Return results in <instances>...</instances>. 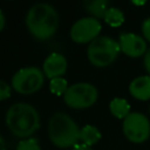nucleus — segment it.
I'll use <instances>...</instances> for the list:
<instances>
[{"label":"nucleus","instance_id":"nucleus-9","mask_svg":"<svg viewBox=\"0 0 150 150\" xmlns=\"http://www.w3.org/2000/svg\"><path fill=\"white\" fill-rule=\"evenodd\" d=\"M121 52L129 57L144 56L148 50L146 40L135 33H122L118 38Z\"/></svg>","mask_w":150,"mask_h":150},{"label":"nucleus","instance_id":"nucleus-3","mask_svg":"<svg viewBox=\"0 0 150 150\" xmlns=\"http://www.w3.org/2000/svg\"><path fill=\"white\" fill-rule=\"evenodd\" d=\"M77 123L66 112H54L47 124V134L50 142L57 148H73L80 141Z\"/></svg>","mask_w":150,"mask_h":150},{"label":"nucleus","instance_id":"nucleus-2","mask_svg":"<svg viewBox=\"0 0 150 150\" xmlns=\"http://www.w3.org/2000/svg\"><path fill=\"white\" fill-rule=\"evenodd\" d=\"M5 122L13 135L29 138L40 128V115L34 105L27 102H16L8 108Z\"/></svg>","mask_w":150,"mask_h":150},{"label":"nucleus","instance_id":"nucleus-8","mask_svg":"<svg viewBox=\"0 0 150 150\" xmlns=\"http://www.w3.org/2000/svg\"><path fill=\"white\" fill-rule=\"evenodd\" d=\"M102 30V25L98 19L93 16L81 18L75 21L69 30L70 39L76 43H87L94 41L100 36Z\"/></svg>","mask_w":150,"mask_h":150},{"label":"nucleus","instance_id":"nucleus-12","mask_svg":"<svg viewBox=\"0 0 150 150\" xmlns=\"http://www.w3.org/2000/svg\"><path fill=\"white\" fill-rule=\"evenodd\" d=\"M83 6L86 11L95 19H103L109 9V2L107 0H89L84 1Z\"/></svg>","mask_w":150,"mask_h":150},{"label":"nucleus","instance_id":"nucleus-11","mask_svg":"<svg viewBox=\"0 0 150 150\" xmlns=\"http://www.w3.org/2000/svg\"><path fill=\"white\" fill-rule=\"evenodd\" d=\"M129 93L136 100H150V75H141L135 77L129 84Z\"/></svg>","mask_w":150,"mask_h":150},{"label":"nucleus","instance_id":"nucleus-4","mask_svg":"<svg viewBox=\"0 0 150 150\" xmlns=\"http://www.w3.org/2000/svg\"><path fill=\"white\" fill-rule=\"evenodd\" d=\"M120 52L121 47L118 41L110 36L100 35L89 43L87 48V56L93 66L104 68L110 66L117 59Z\"/></svg>","mask_w":150,"mask_h":150},{"label":"nucleus","instance_id":"nucleus-16","mask_svg":"<svg viewBox=\"0 0 150 150\" xmlns=\"http://www.w3.org/2000/svg\"><path fill=\"white\" fill-rule=\"evenodd\" d=\"M68 82L64 77H55L49 80V90L54 94V95H62L66 93V90L68 89Z\"/></svg>","mask_w":150,"mask_h":150},{"label":"nucleus","instance_id":"nucleus-7","mask_svg":"<svg viewBox=\"0 0 150 150\" xmlns=\"http://www.w3.org/2000/svg\"><path fill=\"white\" fill-rule=\"evenodd\" d=\"M122 130L128 141L141 144L150 137V121L139 111H131L122 122Z\"/></svg>","mask_w":150,"mask_h":150},{"label":"nucleus","instance_id":"nucleus-20","mask_svg":"<svg viewBox=\"0 0 150 150\" xmlns=\"http://www.w3.org/2000/svg\"><path fill=\"white\" fill-rule=\"evenodd\" d=\"M143 63H144V68H145L148 75H150V47L148 48V50H146V53L144 55Z\"/></svg>","mask_w":150,"mask_h":150},{"label":"nucleus","instance_id":"nucleus-10","mask_svg":"<svg viewBox=\"0 0 150 150\" xmlns=\"http://www.w3.org/2000/svg\"><path fill=\"white\" fill-rule=\"evenodd\" d=\"M67 67L68 62L66 56L54 52L45 59L42 64V71L47 79L52 80L55 77H62V75L67 70Z\"/></svg>","mask_w":150,"mask_h":150},{"label":"nucleus","instance_id":"nucleus-14","mask_svg":"<svg viewBox=\"0 0 150 150\" xmlns=\"http://www.w3.org/2000/svg\"><path fill=\"white\" fill-rule=\"evenodd\" d=\"M101 137H102L101 131L95 125L86 124L84 127L81 128L80 141H81V143H83V144H86L88 146H91V145L96 144L101 139Z\"/></svg>","mask_w":150,"mask_h":150},{"label":"nucleus","instance_id":"nucleus-23","mask_svg":"<svg viewBox=\"0 0 150 150\" xmlns=\"http://www.w3.org/2000/svg\"><path fill=\"white\" fill-rule=\"evenodd\" d=\"M0 150H6V142L1 135H0Z\"/></svg>","mask_w":150,"mask_h":150},{"label":"nucleus","instance_id":"nucleus-5","mask_svg":"<svg viewBox=\"0 0 150 150\" xmlns=\"http://www.w3.org/2000/svg\"><path fill=\"white\" fill-rule=\"evenodd\" d=\"M43 71L34 66L20 68L14 73L11 80L12 88L22 95H30L40 90L45 83Z\"/></svg>","mask_w":150,"mask_h":150},{"label":"nucleus","instance_id":"nucleus-19","mask_svg":"<svg viewBox=\"0 0 150 150\" xmlns=\"http://www.w3.org/2000/svg\"><path fill=\"white\" fill-rule=\"evenodd\" d=\"M142 34L143 38L150 42V18H146L142 23Z\"/></svg>","mask_w":150,"mask_h":150},{"label":"nucleus","instance_id":"nucleus-24","mask_svg":"<svg viewBox=\"0 0 150 150\" xmlns=\"http://www.w3.org/2000/svg\"><path fill=\"white\" fill-rule=\"evenodd\" d=\"M149 110H150V107H149Z\"/></svg>","mask_w":150,"mask_h":150},{"label":"nucleus","instance_id":"nucleus-6","mask_svg":"<svg viewBox=\"0 0 150 150\" xmlns=\"http://www.w3.org/2000/svg\"><path fill=\"white\" fill-rule=\"evenodd\" d=\"M97 88L89 82H76L68 87L63 94L64 103L73 109H87L96 103Z\"/></svg>","mask_w":150,"mask_h":150},{"label":"nucleus","instance_id":"nucleus-1","mask_svg":"<svg viewBox=\"0 0 150 150\" xmlns=\"http://www.w3.org/2000/svg\"><path fill=\"white\" fill-rule=\"evenodd\" d=\"M25 21L32 36L36 40L45 41L56 33L59 27V14L50 4L36 2L28 9Z\"/></svg>","mask_w":150,"mask_h":150},{"label":"nucleus","instance_id":"nucleus-22","mask_svg":"<svg viewBox=\"0 0 150 150\" xmlns=\"http://www.w3.org/2000/svg\"><path fill=\"white\" fill-rule=\"evenodd\" d=\"M5 26H6V16H5L2 9L0 8V32L5 28Z\"/></svg>","mask_w":150,"mask_h":150},{"label":"nucleus","instance_id":"nucleus-18","mask_svg":"<svg viewBox=\"0 0 150 150\" xmlns=\"http://www.w3.org/2000/svg\"><path fill=\"white\" fill-rule=\"evenodd\" d=\"M11 95H12V87L7 82L0 80V101H5L9 98Z\"/></svg>","mask_w":150,"mask_h":150},{"label":"nucleus","instance_id":"nucleus-21","mask_svg":"<svg viewBox=\"0 0 150 150\" xmlns=\"http://www.w3.org/2000/svg\"><path fill=\"white\" fill-rule=\"evenodd\" d=\"M71 150H93V148L91 146H88V145H86L83 143H77V144H75L71 148Z\"/></svg>","mask_w":150,"mask_h":150},{"label":"nucleus","instance_id":"nucleus-15","mask_svg":"<svg viewBox=\"0 0 150 150\" xmlns=\"http://www.w3.org/2000/svg\"><path fill=\"white\" fill-rule=\"evenodd\" d=\"M103 20L110 27H120V26L123 25L125 19H124V13L120 8H117V7H109V9L107 11Z\"/></svg>","mask_w":150,"mask_h":150},{"label":"nucleus","instance_id":"nucleus-13","mask_svg":"<svg viewBox=\"0 0 150 150\" xmlns=\"http://www.w3.org/2000/svg\"><path fill=\"white\" fill-rule=\"evenodd\" d=\"M109 110L111 115L118 120H124L131 111H130V104L125 98L122 97H115L109 103Z\"/></svg>","mask_w":150,"mask_h":150},{"label":"nucleus","instance_id":"nucleus-17","mask_svg":"<svg viewBox=\"0 0 150 150\" xmlns=\"http://www.w3.org/2000/svg\"><path fill=\"white\" fill-rule=\"evenodd\" d=\"M15 150H42L39 143V139L35 137H29L22 139L18 143Z\"/></svg>","mask_w":150,"mask_h":150}]
</instances>
